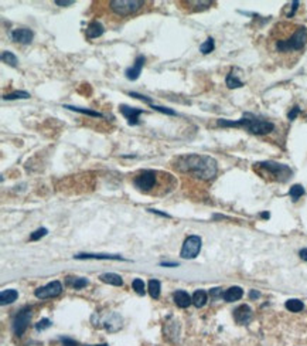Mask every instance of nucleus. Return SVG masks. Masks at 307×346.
Instances as JSON below:
<instances>
[{
  "label": "nucleus",
  "mask_w": 307,
  "mask_h": 346,
  "mask_svg": "<svg viewBox=\"0 0 307 346\" xmlns=\"http://www.w3.org/2000/svg\"><path fill=\"white\" fill-rule=\"evenodd\" d=\"M77 260H125L120 255H108V254H75Z\"/></svg>",
  "instance_id": "obj_16"
},
{
  "label": "nucleus",
  "mask_w": 307,
  "mask_h": 346,
  "mask_svg": "<svg viewBox=\"0 0 307 346\" xmlns=\"http://www.w3.org/2000/svg\"><path fill=\"white\" fill-rule=\"evenodd\" d=\"M160 289H162L160 281H157V279H150L149 281V294H150L152 298L157 299L160 296Z\"/></svg>",
  "instance_id": "obj_24"
},
{
  "label": "nucleus",
  "mask_w": 307,
  "mask_h": 346,
  "mask_svg": "<svg viewBox=\"0 0 307 346\" xmlns=\"http://www.w3.org/2000/svg\"><path fill=\"white\" fill-rule=\"evenodd\" d=\"M162 267H179V262H160Z\"/></svg>",
  "instance_id": "obj_40"
},
{
  "label": "nucleus",
  "mask_w": 307,
  "mask_h": 346,
  "mask_svg": "<svg viewBox=\"0 0 307 346\" xmlns=\"http://www.w3.org/2000/svg\"><path fill=\"white\" fill-rule=\"evenodd\" d=\"M103 33H105L103 26L101 25L99 22H96V20H95V22H91V23L88 25L85 36H86V39H98V37H101Z\"/></svg>",
  "instance_id": "obj_15"
},
{
  "label": "nucleus",
  "mask_w": 307,
  "mask_h": 346,
  "mask_svg": "<svg viewBox=\"0 0 307 346\" xmlns=\"http://www.w3.org/2000/svg\"><path fill=\"white\" fill-rule=\"evenodd\" d=\"M234 319L239 325H247L252 319V309L249 305H239L238 308L234 311Z\"/></svg>",
  "instance_id": "obj_11"
},
{
  "label": "nucleus",
  "mask_w": 307,
  "mask_h": 346,
  "mask_svg": "<svg viewBox=\"0 0 307 346\" xmlns=\"http://www.w3.org/2000/svg\"><path fill=\"white\" fill-rule=\"evenodd\" d=\"M208 301V295L204 289H197L196 292L193 294V304L196 305L197 308H203Z\"/></svg>",
  "instance_id": "obj_20"
},
{
  "label": "nucleus",
  "mask_w": 307,
  "mask_h": 346,
  "mask_svg": "<svg viewBox=\"0 0 307 346\" xmlns=\"http://www.w3.org/2000/svg\"><path fill=\"white\" fill-rule=\"evenodd\" d=\"M61 292H62V285H61L60 281H52V282H48L44 287L37 288L34 291V295L38 299H47V298L58 296Z\"/></svg>",
  "instance_id": "obj_9"
},
{
  "label": "nucleus",
  "mask_w": 307,
  "mask_h": 346,
  "mask_svg": "<svg viewBox=\"0 0 307 346\" xmlns=\"http://www.w3.org/2000/svg\"><path fill=\"white\" fill-rule=\"evenodd\" d=\"M217 125L221 128H244L245 131L254 135H268L275 131V124L268 119L255 117L254 114H244V117L238 121H228V119H218Z\"/></svg>",
  "instance_id": "obj_3"
},
{
  "label": "nucleus",
  "mask_w": 307,
  "mask_h": 346,
  "mask_svg": "<svg viewBox=\"0 0 307 346\" xmlns=\"http://www.w3.org/2000/svg\"><path fill=\"white\" fill-rule=\"evenodd\" d=\"M262 217H264V219H269L271 214H269V213H262Z\"/></svg>",
  "instance_id": "obj_43"
},
{
  "label": "nucleus",
  "mask_w": 307,
  "mask_h": 346,
  "mask_svg": "<svg viewBox=\"0 0 307 346\" xmlns=\"http://www.w3.org/2000/svg\"><path fill=\"white\" fill-rule=\"evenodd\" d=\"M65 282H67V285L72 288V289H81V288L88 285V279L79 278V277H67Z\"/></svg>",
  "instance_id": "obj_21"
},
{
  "label": "nucleus",
  "mask_w": 307,
  "mask_h": 346,
  "mask_svg": "<svg viewBox=\"0 0 307 346\" xmlns=\"http://www.w3.org/2000/svg\"><path fill=\"white\" fill-rule=\"evenodd\" d=\"M11 40L20 44H30L33 40V32L30 29H16L11 32Z\"/></svg>",
  "instance_id": "obj_13"
},
{
  "label": "nucleus",
  "mask_w": 307,
  "mask_h": 346,
  "mask_svg": "<svg viewBox=\"0 0 307 346\" xmlns=\"http://www.w3.org/2000/svg\"><path fill=\"white\" fill-rule=\"evenodd\" d=\"M1 61L6 63L10 67H17L18 60L11 51H3V53H1Z\"/></svg>",
  "instance_id": "obj_26"
},
{
  "label": "nucleus",
  "mask_w": 307,
  "mask_h": 346,
  "mask_svg": "<svg viewBox=\"0 0 307 346\" xmlns=\"http://www.w3.org/2000/svg\"><path fill=\"white\" fill-rule=\"evenodd\" d=\"M242 296H244V289H242V288L231 287L224 292L222 298H224V301H227V302H235V301L241 299Z\"/></svg>",
  "instance_id": "obj_17"
},
{
  "label": "nucleus",
  "mask_w": 307,
  "mask_h": 346,
  "mask_svg": "<svg viewBox=\"0 0 307 346\" xmlns=\"http://www.w3.org/2000/svg\"><path fill=\"white\" fill-rule=\"evenodd\" d=\"M269 47L273 54L295 64L299 56L307 49V27L278 23L269 34Z\"/></svg>",
  "instance_id": "obj_1"
},
{
  "label": "nucleus",
  "mask_w": 307,
  "mask_h": 346,
  "mask_svg": "<svg viewBox=\"0 0 307 346\" xmlns=\"http://www.w3.org/2000/svg\"><path fill=\"white\" fill-rule=\"evenodd\" d=\"M249 296H251V299H256V298L261 296V294H259L258 291H255V289H252V291L249 292Z\"/></svg>",
  "instance_id": "obj_41"
},
{
  "label": "nucleus",
  "mask_w": 307,
  "mask_h": 346,
  "mask_svg": "<svg viewBox=\"0 0 307 346\" xmlns=\"http://www.w3.org/2000/svg\"><path fill=\"white\" fill-rule=\"evenodd\" d=\"M163 172H159V170H142L139 172L136 176L133 177V185L136 187L139 192H143V193H149L152 192L156 185H157V180L159 177L162 176Z\"/></svg>",
  "instance_id": "obj_5"
},
{
  "label": "nucleus",
  "mask_w": 307,
  "mask_h": 346,
  "mask_svg": "<svg viewBox=\"0 0 307 346\" xmlns=\"http://www.w3.org/2000/svg\"><path fill=\"white\" fill-rule=\"evenodd\" d=\"M173 298H174V302L179 308H187V306L193 304V296H190V294L186 292V291H183V289L176 291Z\"/></svg>",
  "instance_id": "obj_14"
},
{
  "label": "nucleus",
  "mask_w": 307,
  "mask_h": 346,
  "mask_svg": "<svg viewBox=\"0 0 307 346\" xmlns=\"http://www.w3.org/2000/svg\"><path fill=\"white\" fill-rule=\"evenodd\" d=\"M289 194L293 202H298L299 199L305 194V187H303L302 185H293L292 187H290Z\"/></svg>",
  "instance_id": "obj_27"
},
{
  "label": "nucleus",
  "mask_w": 307,
  "mask_h": 346,
  "mask_svg": "<svg viewBox=\"0 0 307 346\" xmlns=\"http://www.w3.org/2000/svg\"><path fill=\"white\" fill-rule=\"evenodd\" d=\"M153 110H156V111H159V112H162V114H166V115H177L176 114V111H173V110H170V108H164V107H159V105H154V104H152L150 105Z\"/></svg>",
  "instance_id": "obj_33"
},
{
  "label": "nucleus",
  "mask_w": 307,
  "mask_h": 346,
  "mask_svg": "<svg viewBox=\"0 0 307 346\" xmlns=\"http://www.w3.org/2000/svg\"><path fill=\"white\" fill-rule=\"evenodd\" d=\"M214 49H215V43H214L213 37H208V39L200 46V51H201L203 54H210L211 51H214Z\"/></svg>",
  "instance_id": "obj_29"
},
{
  "label": "nucleus",
  "mask_w": 307,
  "mask_h": 346,
  "mask_svg": "<svg viewBox=\"0 0 307 346\" xmlns=\"http://www.w3.org/2000/svg\"><path fill=\"white\" fill-rule=\"evenodd\" d=\"M285 306H286V309L290 311V312H300V311H303L305 304L300 299H289V301H286Z\"/></svg>",
  "instance_id": "obj_25"
},
{
  "label": "nucleus",
  "mask_w": 307,
  "mask_h": 346,
  "mask_svg": "<svg viewBox=\"0 0 307 346\" xmlns=\"http://www.w3.org/2000/svg\"><path fill=\"white\" fill-rule=\"evenodd\" d=\"M132 285H133V289L136 291L139 295H145L146 289H145V282H143V279H140V278L133 279Z\"/></svg>",
  "instance_id": "obj_30"
},
{
  "label": "nucleus",
  "mask_w": 307,
  "mask_h": 346,
  "mask_svg": "<svg viewBox=\"0 0 307 346\" xmlns=\"http://www.w3.org/2000/svg\"><path fill=\"white\" fill-rule=\"evenodd\" d=\"M299 114H300V108L296 105V107H293V108L289 111V114H288V119H289V121H295V119L298 118Z\"/></svg>",
  "instance_id": "obj_34"
},
{
  "label": "nucleus",
  "mask_w": 307,
  "mask_h": 346,
  "mask_svg": "<svg viewBox=\"0 0 307 346\" xmlns=\"http://www.w3.org/2000/svg\"><path fill=\"white\" fill-rule=\"evenodd\" d=\"M201 244H203L201 237H187V240H186L184 244H183V248H181L180 255H181L183 258H186V260H193V258H196L197 255L200 254V251H201Z\"/></svg>",
  "instance_id": "obj_7"
},
{
  "label": "nucleus",
  "mask_w": 307,
  "mask_h": 346,
  "mask_svg": "<svg viewBox=\"0 0 307 346\" xmlns=\"http://www.w3.org/2000/svg\"><path fill=\"white\" fill-rule=\"evenodd\" d=\"M299 255H300V258H302V260H305V261H307V248H303V250H300V253H299Z\"/></svg>",
  "instance_id": "obj_39"
},
{
  "label": "nucleus",
  "mask_w": 307,
  "mask_h": 346,
  "mask_svg": "<svg viewBox=\"0 0 307 346\" xmlns=\"http://www.w3.org/2000/svg\"><path fill=\"white\" fill-rule=\"evenodd\" d=\"M74 3H75L74 0H55V5L61 6V8H67V6H71Z\"/></svg>",
  "instance_id": "obj_35"
},
{
  "label": "nucleus",
  "mask_w": 307,
  "mask_h": 346,
  "mask_svg": "<svg viewBox=\"0 0 307 346\" xmlns=\"http://www.w3.org/2000/svg\"><path fill=\"white\" fill-rule=\"evenodd\" d=\"M30 98V94L26 93V91H14L11 94H6L3 95V100H27Z\"/></svg>",
  "instance_id": "obj_28"
},
{
  "label": "nucleus",
  "mask_w": 307,
  "mask_h": 346,
  "mask_svg": "<svg viewBox=\"0 0 307 346\" xmlns=\"http://www.w3.org/2000/svg\"><path fill=\"white\" fill-rule=\"evenodd\" d=\"M149 211H152V213H156V214H160V216H164V217H170L169 214H166V213H162V211H159V210H153V209H149Z\"/></svg>",
  "instance_id": "obj_42"
},
{
  "label": "nucleus",
  "mask_w": 307,
  "mask_h": 346,
  "mask_svg": "<svg viewBox=\"0 0 307 346\" xmlns=\"http://www.w3.org/2000/svg\"><path fill=\"white\" fill-rule=\"evenodd\" d=\"M91 346H108V345H105V343H102V345H91Z\"/></svg>",
  "instance_id": "obj_44"
},
{
  "label": "nucleus",
  "mask_w": 307,
  "mask_h": 346,
  "mask_svg": "<svg viewBox=\"0 0 307 346\" xmlns=\"http://www.w3.org/2000/svg\"><path fill=\"white\" fill-rule=\"evenodd\" d=\"M64 108L71 111H75V112H79V114H84V115H89L92 118H103V115L98 111L92 110H86V108H79V107H71V105H64Z\"/></svg>",
  "instance_id": "obj_22"
},
{
  "label": "nucleus",
  "mask_w": 307,
  "mask_h": 346,
  "mask_svg": "<svg viewBox=\"0 0 307 346\" xmlns=\"http://www.w3.org/2000/svg\"><path fill=\"white\" fill-rule=\"evenodd\" d=\"M61 342L64 343V346H77V342L68 338H61Z\"/></svg>",
  "instance_id": "obj_38"
},
{
  "label": "nucleus",
  "mask_w": 307,
  "mask_h": 346,
  "mask_svg": "<svg viewBox=\"0 0 307 346\" xmlns=\"http://www.w3.org/2000/svg\"><path fill=\"white\" fill-rule=\"evenodd\" d=\"M145 6L142 0H112L109 2V8L118 16H130L132 13L137 12L139 9Z\"/></svg>",
  "instance_id": "obj_6"
},
{
  "label": "nucleus",
  "mask_w": 307,
  "mask_h": 346,
  "mask_svg": "<svg viewBox=\"0 0 307 346\" xmlns=\"http://www.w3.org/2000/svg\"><path fill=\"white\" fill-rule=\"evenodd\" d=\"M225 84H227V87L228 88H241V87H244V83L239 80L238 77L234 74V71H231L230 74L227 76V80H225Z\"/></svg>",
  "instance_id": "obj_23"
},
{
  "label": "nucleus",
  "mask_w": 307,
  "mask_h": 346,
  "mask_svg": "<svg viewBox=\"0 0 307 346\" xmlns=\"http://www.w3.org/2000/svg\"><path fill=\"white\" fill-rule=\"evenodd\" d=\"M17 298L18 292L16 289H4V291H1V294H0V302H1V305L13 304Z\"/></svg>",
  "instance_id": "obj_19"
},
{
  "label": "nucleus",
  "mask_w": 307,
  "mask_h": 346,
  "mask_svg": "<svg viewBox=\"0 0 307 346\" xmlns=\"http://www.w3.org/2000/svg\"><path fill=\"white\" fill-rule=\"evenodd\" d=\"M173 166L181 173L191 175L201 180H211L215 177L218 170L217 161L214 158L207 155H196V153L181 155L179 158H176Z\"/></svg>",
  "instance_id": "obj_2"
},
{
  "label": "nucleus",
  "mask_w": 307,
  "mask_h": 346,
  "mask_svg": "<svg viewBox=\"0 0 307 346\" xmlns=\"http://www.w3.org/2000/svg\"><path fill=\"white\" fill-rule=\"evenodd\" d=\"M299 5H300V3H299L298 0L292 3V10H290L289 13H288V17H293V16H295V13H296V10H298Z\"/></svg>",
  "instance_id": "obj_37"
},
{
  "label": "nucleus",
  "mask_w": 307,
  "mask_h": 346,
  "mask_svg": "<svg viewBox=\"0 0 307 346\" xmlns=\"http://www.w3.org/2000/svg\"><path fill=\"white\" fill-rule=\"evenodd\" d=\"M210 294H211V296H213V298H218V296L224 295V292H222V288H213V289L210 291Z\"/></svg>",
  "instance_id": "obj_36"
},
{
  "label": "nucleus",
  "mask_w": 307,
  "mask_h": 346,
  "mask_svg": "<svg viewBox=\"0 0 307 346\" xmlns=\"http://www.w3.org/2000/svg\"><path fill=\"white\" fill-rule=\"evenodd\" d=\"M254 169L259 176L265 177L271 182H279V183L288 182L293 175V170L290 169L288 165L273 161L258 162L254 165Z\"/></svg>",
  "instance_id": "obj_4"
},
{
  "label": "nucleus",
  "mask_w": 307,
  "mask_h": 346,
  "mask_svg": "<svg viewBox=\"0 0 307 346\" xmlns=\"http://www.w3.org/2000/svg\"><path fill=\"white\" fill-rule=\"evenodd\" d=\"M50 326H51V321L47 319V318H44V319H41V321H38L35 323V329L37 330H44L47 329V328H50Z\"/></svg>",
  "instance_id": "obj_32"
},
{
  "label": "nucleus",
  "mask_w": 307,
  "mask_h": 346,
  "mask_svg": "<svg viewBox=\"0 0 307 346\" xmlns=\"http://www.w3.org/2000/svg\"><path fill=\"white\" fill-rule=\"evenodd\" d=\"M119 111L122 112V115L128 119V124L130 127H136V125H139V115L143 114V110H140V108H132V107H129V105L122 104L119 107Z\"/></svg>",
  "instance_id": "obj_10"
},
{
  "label": "nucleus",
  "mask_w": 307,
  "mask_h": 346,
  "mask_svg": "<svg viewBox=\"0 0 307 346\" xmlns=\"http://www.w3.org/2000/svg\"><path fill=\"white\" fill-rule=\"evenodd\" d=\"M146 57L145 56H137L136 60H135V64L132 67H129L126 71H125V76L128 78L129 81H136L137 78L140 77V73H142V68L145 66Z\"/></svg>",
  "instance_id": "obj_12"
},
{
  "label": "nucleus",
  "mask_w": 307,
  "mask_h": 346,
  "mask_svg": "<svg viewBox=\"0 0 307 346\" xmlns=\"http://www.w3.org/2000/svg\"><path fill=\"white\" fill-rule=\"evenodd\" d=\"M99 279L105 282V284H109V285H115V287H122L123 285V279L120 277L119 274H115V272H105L102 274Z\"/></svg>",
  "instance_id": "obj_18"
},
{
  "label": "nucleus",
  "mask_w": 307,
  "mask_h": 346,
  "mask_svg": "<svg viewBox=\"0 0 307 346\" xmlns=\"http://www.w3.org/2000/svg\"><path fill=\"white\" fill-rule=\"evenodd\" d=\"M30 319H31V308L26 306L14 316V319H13V332L17 336H21L26 332L27 326L30 323Z\"/></svg>",
  "instance_id": "obj_8"
},
{
  "label": "nucleus",
  "mask_w": 307,
  "mask_h": 346,
  "mask_svg": "<svg viewBox=\"0 0 307 346\" xmlns=\"http://www.w3.org/2000/svg\"><path fill=\"white\" fill-rule=\"evenodd\" d=\"M47 233H48V230L47 228H38V230H35L34 233L30 236V240L31 241H37V240H40L41 237H44V236H47Z\"/></svg>",
  "instance_id": "obj_31"
}]
</instances>
